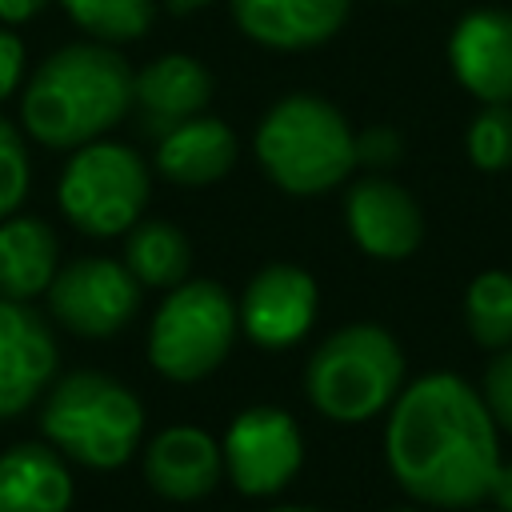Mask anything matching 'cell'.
I'll return each instance as SVG.
<instances>
[{"instance_id": "cell-1", "label": "cell", "mask_w": 512, "mask_h": 512, "mask_svg": "<svg viewBox=\"0 0 512 512\" xmlns=\"http://www.w3.org/2000/svg\"><path fill=\"white\" fill-rule=\"evenodd\" d=\"M392 480L432 508H476L500 468V428L456 372H428L396 396L384 428Z\"/></svg>"}, {"instance_id": "cell-2", "label": "cell", "mask_w": 512, "mask_h": 512, "mask_svg": "<svg viewBox=\"0 0 512 512\" xmlns=\"http://www.w3.org/2000/svg\"><path fill=\"white\" fill-rule=\"evenodd\" d=\"M136 72L108 44H68L52 52L24 88L20 120L48 148H84L132 108Z\"/></svg>"}, {"instance_id": "cell-3", "label": "cell", "mask_w": 512, "mask_h": 512, "mask_svg": "<svg viewBox=\"0 0 512 512\" xmlns=\"http://www.w3.org/2000/svg\"><path fill=\"white\" fill-rule=\"evenodd\" d=\"M256 160L288 196L340 188L356 168V132L324 96L292 92L256 124Z\"/></svg>"}, {"instance_id": "cell-4", "label": "cell", "mask_w": 512, "mask_h": 512, "mask_svg": "<svg viewBox=\"0 0 512 512\" xmlns=\"http://www.w3.org/2000/svg\"><path fill=\"white\" fill-rule=\"evenodd\" d=\"M308 404L336 424H364L404 392V352L380 324H348L320 340L304 368Z\"/></svg>"}, {"instance_id": "cell-5", "label": "cell", "mask_w": 512, "mask_h": 512, "mask_svg": "<svg viewBox=\"0 0 512 512\" xmlns=\"http://www.w3.org/2000/svg\"><path fill=\"white\" fill-rule=\"evenodd\" d=\"M40 428L60 456L96 472H112L140 448L144 408L120 380L104 372H72L48 392Z\"/></svg>"}, {"instance_id": "cell-6", "label": "cell", "mask_w": 512, "mask_h": 512, "mask_svg": "<svg viewBox=\"0 0 512 512\" xmlns=\"http://www.w3.org/2000/svg\"><path fill=\"white\" fill-rule=\"evenodd\" d=\"M240 312L216 280H184L168 288L148 328V360L176 384L212 376L236 340Z\"/></svg>"}, {"instance_id": "cell-7", "label": "cell", "mask_w": 512, "mask_h": 512, "mask_svg": "<svg viewBox=\"0 0 512 512\" xmlns=\"http://www.w3.org/2000/svg\"><path fill=\"white\" fill-rule=\"evenodd\" d=\"M148 168L136 148L116 140H92L72 152L60 172V212L88 236H120L128 232L148 204Z\"/></svg>"}, {"instance_id": "cell-8", "label": "cell", "mask_w": 512, "mask_h": 512, "mask_svg": "<svg viewBox=\"0 0 512 512\" xmlns=\"http://www.w3.org/2000/svg\"><path fill=\"white\" fill-rule=\"evenodd\" d=\"M224 476L240 496H276L284 492L304 464L300 424L272 404L244 408L224 432Z\"/></svg>"}, {"instance_id": "cell-9", "label": "cell", "mask_w": 512, "mask_h": 512, "mask_svg": "<svg viewBox=\"0 0 512 512\" xmlns=\"http://www.w3.org/2000/svg\"><path fill=\"white\" fill-rule=\"evenodd\" d=\"M52 316L88 340H104L120 332L140 308V280L128 272L124 260L108 256H80L56 272L48 288Z\"/></svg>"}, {"instance_id": "cell-10", "label": "cell", "mask_w": 512, "mask_h": 512, "mask_svg": "<svg viewBox=\"0 0 512 512\" xmlns=\"http://www.w3.org/2000/svg\"><path fill=\"white\" fill-rule=\"evenodd\" d=\"M316 308H320V288L304 268L268 264L248 280L236 312H240V332L252 344L280 352L312 332Z\"/></svg>"}, {"instance_id": "cell-11", "label": "cell", "mask_w": 512, "mask_h": 512, "mask_svg": "<svg viewBox=\"0 0 512 512\" xmlns=\"http://www.w3.org/2000/svg\"><path fill=\"white\" fill-rule=\"evenodd\" d=\"M344 224L356 248L372 260H404L424 240V212L408 188L384 176H364L344 192Z\"/></svg>"}, {"instance_id": "cell-12", "label": "cell", "mask_w": 512, "mask_h": 512, "mask_svg": "<svg viewBox=\"0 0 512 512\" xmlns=\"http://www.w3.org/2000/svg\"><path fill=\"white\" fill-rule=\"evenodd\" d=\"M144 480L172 504H196L224 480V448L196 424H172L144 448Z\"/></svg>"}, {"instance_id": "cell-13", "label": "cell", "mask_w": 512, "mask_h": 512, "mask_svg": "<svg viewBox=\"0 0 512 512\" xmlns=\"http://www.w3.org/2000/svg\"><path fill=\"white\" fill-rule=\"evenodd\" d=\"M448 64L480 104H512V12L476 8L448 36Z\"/></svg>"}, {"instance_id": "cell-14", "label": "cell", "mask_w": 512, "mask_h": 512, "mask_svg": "<svg viewBox=\"0 0 512 512\" xmlns=\"http://www.w3.org/2000/svg\"><path fill=\"white\" fill-rule=\"evenodd\" d=\"M56 372V340L40 312L0 296V420L24 412Z\"/></svg>"}, {"instance_id": "cell-15", "label": "cell", "mask_w": 512, "mask_h": 512, "mask_svg": "<svg viewBox=\"0 0 512 512\" xmlns=\"http://www.w3.org/2000/svg\"><path fill=\"white\" fill-rule=\"evenodd\" d=\"M208 100H212V76L200 60H192L184 52L156 56L132 80V108H136L140 132H148L156 140L168 136L172 128H180L184 120L204 116Z\"/></svg>"}, {"instance_id": "cell-16", "label": "cell", "mask_w": 512, "mask_h": 512, "mask_svg": "<svg viewBox=\"0 0 512 512\" xmlns=\"http://www.w3.org/2000/svg\"><path fill=\"white\" fill-rule=\"evenodd\" d=\"M352 0H232L236 28L280 52H300L332 40L348 20Z\"/></svg>"}, {"instance_id": "cell-17", "label": "cell", "mask_w": 512, "mask_h": 512, "mask_svg": "<svg viewBox=\"0 0 512 512\" xmlns=\"http://www.w3.org/2000/svg\"><path fill=\"white\" fill-rule=\"evenodd\" d=\"M236 164V136L216 116H192L156 140V168L164 180L200 188L228 176Z\"/></svg>"}, {"instance_id": "cell-18", "label": "cell", "mask_w": 512, "mask_h": 512, "mask_svg": "<svg viewBox=\"0 0 512 512\" xmlns=\"http://www.w3.org/2000/svg\"><path fill=\"white\" fill-rule=\"evenodd\" d=\"M72 472L48 444H12L0 456V512H68Z\"/></svg>"}, {"instance_id": "cell-19", "label": "cell", "mask_w": 512, "mask_h": 512, "mask_svg": "<svg viewBox=\"0 0 512 512\" xmlns=\"http://www.w3.org/2000/svg\"><path fill=\"white\" fill-rule=\"evenodd\" d=\"M56 280V236L36 216L0 220V296L32 300Z\"/></svg>"}, {"instance_id": "cell-20", "label": "cell", "mask_w": 512, "mask_h": 512, "mask_svg": "<svg viewBox=\"0 0 512 512\" xmlns=\"http://www.w3.org/2000/svg\"><path fill=\"white\" fill-rule=\"evenodd\" d=\"M124 264L140 288H176L188 280L192 244L172 220H136L124 240Z\"/></svg>"}, {"instance_id": "cell-21", "label": "cell", "mask_w": 512, "mask_h": 512, "mask_svg": "<svg viewBox=\"0 0 512 512\" xmlns=\"http://www.w3.org/2000/svg\"><path fill=\"white\" fill-rule=\"evenodd\" d=\"M464 324L480 348L488 352L512 348V272L488 268L472 276L464 292Z\"/></svg>"}, {"instance_id": "cell-22", "label": "cell", "mask_w": 512, "mask_h": 512, "mask_svg": "<svg viewBox=\"0 0 512 512\" xmlns=\"http://www.w3.org/2000/svg\"><path fill=\"white\" fill-rule=\"evenodd\" d=\"M60 4L100 44L136 40V36L148 32V24L156 16V4L152 0H60Z\"/></svg>"}, {"instance_id": "cell-23", "label": "cell", "mask_w": 512, "mask_h": 512, "mask_svg": "<svg viewBox=\"0 0 512 512\" xmlns=\"http://www.w3.org/2000/svg\"><path fill=\"white\" fill-rule=\"evenodd\" d=\"M464 148L480 172L512 168V104H484L468 124Z\"/></svg>"}, {"instance_id": "cell-24", "label": "cell", "mask_w": 512, "mask_h": 512, "mask_svg": "<svg viewBox=\"0 0 512 512\" xmlns=\"http://www.w3.org/2000/svg\"><path fill=\"white\" fill-rule=\"evenodd\" d=\"M28 180H32V168H28L24 140L0 116V220H8L20 208V200L28 196Z\"/></svg>"}, {"instance_id": "cell-25", "label": "cell", "mask_w": 512, "mask_h": 512, "mask_svg": "<svg viewBox=\"0 0 512 512\" xmlns=\"http://www.w3.org/2000/svg\"><path fill=\"white\" fill-rule=\"evenodd\" d=\"M492 420L500 432H512V348L496 352L484 368V388H480Z\"/></svg>"}, {"instance_id": "cell-26", "label": "cell", "mask_w": 512, "mask_h": 512, "mask_svg": "<svg viewBox=\"0 0 512 512\" xmlns=\"http://www.w3.org/2000/svg\"><path fill=\"white\" fill-rule=\"evenodd\" d=\"M400 156H404V140H400L396 128L372 124V128L356 132V164H364V168H392V164H400Z\"/></svg>"}, {"instance_id": "cell-27", "label": "cell", "mask_w": 512, "mask_h": 512, "mask_svg": "<svg viewBox=\"0 0 512 512\" xmlns=\"http://www.w3.org/2000/svg\"><path fill=\"white\" fill-rule=\"evenodd\" d=\"M20 76H24V44L16 32L0 28V100H8L16 92Z\"/></svg>"}, {"instance_id": "cell-28", "label": "cell", "mask_w": 512, "mask_h": 512, "mask_svg": "<svg viewBox=\"0 0 512 512\" xmlns=\"http://www.w3.org/2000/svg\"><path fill=\"white\" fill-rule=\"evenodd\" d=\"M488 500H492V512H512V460H500L488 484Z\"/></svg>"}, {"instance_id": "cell-29", "label": "cell", "mask_w": 512, "mask_h": 512, "mask_svg": "<svg viewBox=\"0 0 512 512\" xmlns=\"http://www.w3.org/2000/svg\"><path fill=\"white\" fill-rule=\"evenodd\" d=\"M48 0H0V20L4 24H20V20H32Z\"/></svg>"}, {"instance_id": "cell-30", "label": "cell", "mask_w": 512, "mask_h": 512, "mask_svg": "<svg viewBox=\"0 0 512 512\" xmlns=\"http://www.w3.org/2000/svg\"><path fill=\"white\" fill-rule=\"evenodd\" d=\"M204 4H212V0H168L172 12H196V8H204Z\"/></svg>"}, {"instance_id": "cell-31", "label": "cell", "mask_w": 512, "mask_h": 512, "mask_svg": "<svg viewBox=\"0 0 512 512\" xmlns=\"http://www.w3.org/2000/svg\"><path fill=\"white\" fill-rule=\"evenodd\" d=\"M268 512H320V508H308V504H276Z\"/></svg>"}, {"instance_id": "cell-32", "label": "cell", "mask_w": 512, "mask_h": 512, "mask_svg": "<svg viewBox=\"0 0 512 512\" xmlns=\"http://www.w3.org/2000/svg\"><path fill=\"white\" fill-rule=\"evenodd\" d=\"M388 512H420V508H388Z\"/></svg>"}]
</instances>
